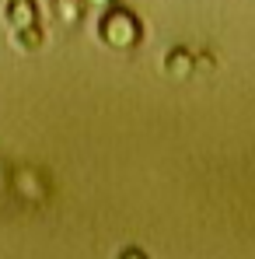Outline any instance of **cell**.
<instances>
[{
    "label": "cell",
    "mask_w": 255,
    "mask_h": 259,
    "mask_svg": "<svg viewBox=\"0 0 255 259\" xmlns=\"http://www.w3.org/2000/svg\"><path fill=\"white\" fill-rule=\"evenodd\" d=\"M7 14H11V25H18V28H28V25H32V18H35V11H32V4H28V0H14Z\"/></svg>",
    "instance_id": "6da1fadb"
},
{
    "label": "cell",
    "mask_w": 255,
    "mask_h": 259,
    "mask_svg": "<svg viewBox=\"0 0 255 259\" xmlns=\"http://www.w3.org/2000/svg\"><path fill=\"white\" fill-rule=\"evenodd\" d=\"M18 39H21V46H25V49H35V46L42 42V32L28 25V28H21V35H18Z\"/></svg>",
    "instance_id": "7a4b0ae2"
}]
</instances>
